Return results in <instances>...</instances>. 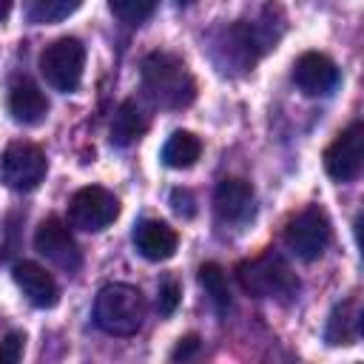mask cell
Returning <instances> with one entry per match:
<instances>
[{
	"mask_svg": "<svg viewBox=\"0 0 364 364\" xmlns=\"http://www.w3.org/2000/svg\"><path fill=\"white\" fill-rule=\"evenodd\" d=\"M142 91L159 108H185L196 97V82L182 57L154 51L142 60Z\"/></svg>",
	"mask_w": 364,
	"mask_h": 364,
	"instance_id": "1",
	"label": "cell"
},
{
	"mask_svg": "<svg viewBox=\"0 0 364 364\" xmlns=\"http://www.w3.org/2000/svg\"><path fill=\"white\" fill-rule=\"evenodd\" d=\"M236 282L247 296L256 299H290L299 293V279L284 262V256L264 250L262 256L242 262L236 267Z\"/></svg>",
	"mask_w": 364,
	"mask_h": 364,
	"instance_id": "2",
	"label": "cell"
},
{
	"mask_svg": "<svg viewBox=\"0 0 364 364\" xmlns=\"http://www.w3.org/2000/svg\"><path fill=\"white\" fill-rule=\"evenodd\" d=\"M145 318V299L131 284H105L94 301V321L108 336H134Z\"/></svg>",
	"mask_w": 364,
	"mask_h": 364,
	"instance_id": "3",
	"label": "cell"
},
{
	"mask_svg": "<svg viewBox=\"0 0 364 364\" xmlns=\"http://www.w3.org/2000/svg\"><path fill=\"white\" fill-rule=\"evenodd\" d=\"M85 68V46L77 37H60L40 54V71L46 82L63 94L77 91Z\"/></svg>",
	"mask_w": 364,
	"mask_h": 364,
	"instance_id": "4",
	"label": "cell"
},
{
	"mask_svg": "<svg viewBox=\"0 0 364 364\" xmlns=\"http://www.w3.org/2000/svg\"><path fill=\"white\" fill-rule=\"evenodd\" d=\"M330 239H333V228L324 208L318 205L304 208L284 228V245L290 247V253H296L304 262H316L327 250Z\"/></svg>",
	"mask_w": 364,
	"mask_h": 364,
	"instance_id": "5",
	"label": "cell"
},
{
	"mask_svg": "<svg viewBox=\"0 0 364 364\" xmlns=\"http://www.w3.org/2000/svg\"><path fill=\"white\" fill-rule=\"evenodd\" d=\"M119 216V202L100 185H85L68 199V225L77 230H105Z\"/></svg>",
	"mask_w": 364,
	"mask_h": 364,
	"instance_id": "6",
	"label": "cell"
},
{
	"mask_svg": "<svg viewBox=\"0 0 364 364\" xmlns=\"http://www.w3.org/2000/svg\"><path fill=\"white\" fill-rule=\"evenodd\" d=\"M46 168V154L31 142H11L0 156V173L11 191H34L43 182Z\"/></svg>",
	"mask_w": 364,
	"mask_h": 364,
	"instance_id": "7",
	"label": "cell"
},
{
	"mask_svg": "<svg viewBox=\"0 0 364 364\" xmlns=\"http://www.w3.org/2000/svg\"><path fill=\"white\" fill-rule=\"evenodd\" d=\"M34 250L40 256H46L51 264H57L60 270H68V273H74L82 264L80 245L74 242L68 225L60 216H48V219L40 222V228L34 233Z\"/></svg>",
	"mask_w": 364,
	"mask_h": 364,
	"instance_id": "8",
	"label": "cell"
},
{
	"mask_svg": "<svg viewBox=\"0 0 364 364\" xmlns=\"http://www.w3.org/2000/svg\"><path fill=\"white\" fill-rule=\"evenodd\" d=\"M364 165V125L353 122L324 151V168L336 182H353Z\"/></svg>",
	"mask_w": 364,
	"mask_h": 364,
	"instance_id": "9",
	"label": "cell"
},
{
	"mask_svg": "<svg viewBox=\"0 0 364 364\" xmlns=\"http://www.w3.org/2000/svg\"><path fill=\"white\" fill-rule=\"evenodd\" d=\"M293 82L304 97H327L338 85V65L318 51H304L293 63Z\"/></svg>",
	"mask_w": 364,
	"mask_h": 364,
	"instance_id": "10",
	"label": "cell"
},
{
	"mask_svg": "<svg viewBox=\"0 0 364 364\" xmlns=\"http://www.w3.org/2000/svg\"><path fill=\"white\" fill-rule=\"evenodd\" d=\"M11 276L17 282V287L23 290V296L34 304V307H54L60 299V287L54 282V276L40 267L37 262H17L11 267Z\"/></svg>",
	"mask_w": 364,
	"mask_h": 364,
	"instance_id": "11",
	"label": "cell"
},
{
	"mask_svg": "<svg viewBox=\"0 0 364 364\" xmlns=\"http://www.w3.org/2000/svg\"><path fill=\"white\" fill-rule=\"evenodd\" d=\"M213 210L222 222H245L253 210V188L245 179L228 176L213 191Z\"/></svg>",
	"mask_w": 364,
	"mask_h": 364,
	"instance_id": "12",
	"label": "cell"
},
{
	"mask_svg": "<svg viewBox=\"0 0 364 364\" xmlns=\"http://www.w3.org/2000/svg\"><path fill=\"white\" fill-rule=\"evenodd\" d=\"M134 245L148 262H165L176 253L179 236L168 222L159 219H145L134 228Z\"/></svg>",
	"mask_w": 364,
	"mask_h": 364,
	"instance_id": "13",
	"label": "cell"
},
{
	"mask_svg": "<svg viewBox=\"0 0 364 364\" xmlns=\"http://www.w3.org/2000/svg\"><path fill=\"white\" fill-rule=\"evenodd\" d=\"M9 111L23 125H37L48 114V100L31 80H17L9 91Z\"/></svg>",
	"mask_w": 364,
	"mask_h": 364,
	"instance_id": "14",
	"label": "cell"
},
{
	"mask_svg": "<svg viewBox=\"0 0 364 364\" xmlns=\"http://www.w3.org/2000/svg\"><path fill=\"white\" fill-rule=\"evenodd\" d=\"M358 336H361V307L355 299H347L333 307L324 338L327 344H353Z\"/></svg>",
	"mask_w": 364,
	"mask_h": 364,
	"instance_id": "15",
	"label": "cell"
},
{
	"mask_svg": "<svg viewBox=\"0 0 364 364\" xmlns=\"http://www.w3.org/2000/svg\"><path fill=\"white\" fill-rule=\"evenodd\" d=\"M148 128V119L145 114L139 111V105L134 100H125L119 102L117 114H114V122H111V142L117 148H128L131 142H136Z\"/></svg>",
	"mask_w": 364,
	"mask_h": 364,
	"instance_id": "16",
	"label": "cell"
},
{
	"mask_svg": "<svg viewBox=\"0 0 364 364\" xmlns=\"http://www.w3.org/2000/svg\"><path fill=\"white\" fill-rule=\"evenodd\" d=\"M199 154H202V142L191 131H173L168 136V142L162 145V162L176 171L191 168L199 159Z\"/></svg>",
	"mask_w": 364,
	"mask_h": 364,
	"instance_id": "17",
	"label": "cell"
},
{
	"mask_svg": "<svg viewBox=\"0 0 364 364\" xmlns=\"http://www.w3.org/2000/svg\"><path fill=\"white\" fill-rule=\"evenodd\" d=\"M199 284L210 296V304L219 316H228L230 310V290H228V276L216 262H205L199 267Z\"/></svg>",
	"mask_w": 364,
	"mask_h": 364,
	"instance_id": "18",
	"label": "cell"
},
{
	"mask_svg": "<svg viewBox=\"0 0 364 364\" xmlns=\"http://www.w3.org/2000/svg\"><path fill=\"white\" fill-rule=\"evenodd\" d=\"M82 0H28V17L34 23H60L80 9Z\"/></svg>",
	"mask_w": 364,
	"mask_h": 364,
	"instance_id": "19",
	"label": "cell"
},
{
	"mask_svg": "<svg viewBox=\"0 0 364 364\" xmlns=\"http://www.w3.org/2000/svg\"><path fill=\"white\" fill-rule=\"evenodd\" d=\"M156 6H159V0H108V9L114 11V17L128 26L145 23L156 11Z\"/></svg>",
	"mask_w": 364,
	"mask_h": 364,
	"instance_id": "20",
	"label": "cell"
},
{
	"mask_svg": "<svg viewBox=\"0 0 364 364\" xmlns=\"http://www.w3.org/2000/svg\"><path fill=\"white\" fill-rule=\"evenodd\" d=\"M182 301V287L176 279H165L162 287H159V296H156V310L159 316H171Z\"/></svg>",
	"mask_w": 364,
	"mask_h": 364,
	"instance_id": "21",
	"label": "cell"
},
{
	"mask_svg": "<svg viewBox=\"0 0 364 364\" xmlns=\"http://www.w3.org/2000/svg\"><path fill=\"white\" fill-rule=\"evenodd\" d=\"M23 344H26V336L23 333H9L3 341H0V364H17L20 355H23Z\"/></svg>",
	"mask_w": 364,
	"mask_h": 364,
	"instance_id": "22",
	"label": "cell"
},
{
	"mask_svg": "<svg viewBox=\"0 0 364 364\" xmlns=\"http://www.w3.org/2000/svg\"><path fill=\"white\" fill-rule=\"evenodd\" d=\"M171 208H173L179 216L191 219V216L196 213V199H193V193H191L188 188H173V191H171Z\"/></svg>",
	"mask_w": 364,
	"mask_h": 364,
	"instance_id": "23",
	"label": "cell"
},
{
	"mask_svg": "<svg viewBox=\"0 0 364 364\" xmlns=\"http://www.w3.org/2000/svg\"><path fill=\"white\" fill-rule=\"evenodd\" d=\"M199 347H202V341H199V336H193V333H191V336H185V338H179V344L173 347V353H171V358H173V361H179V358L185 361V358H191V355H196V353H199Z\"/></svg>",
	"mask_w": 364,
	"mask_h": 364,
	"instance_id": "24",
	"label": "cell"
},
{
	"mask_svg": "<svg viewBox=\"0 0 364 364\" xmlns=\"http://www.w3.org/2000/svg\"><path fill=\"white\" fill-rule=\"evenodd\" d=\"M9 11H11V0H0V20H3Z\"/></svg>",
	"mask_w": 364,
	"mask_h": 364,
	"instance_id": "25",
	"label": "cell"
}]
</instances>
